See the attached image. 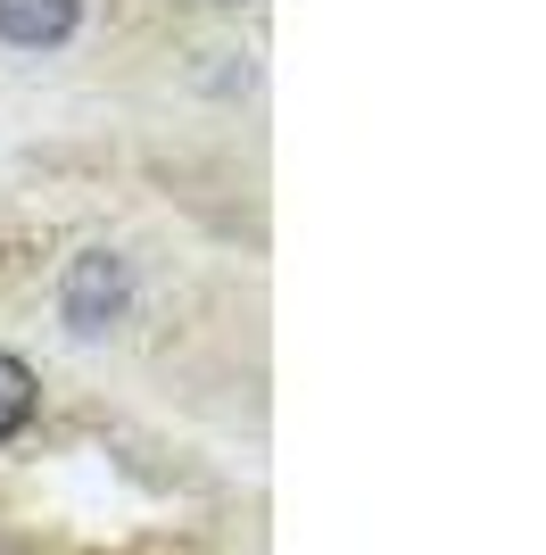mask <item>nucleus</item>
Masks as SVG:
<instances>
[{
    "label": "nucleus",
    "mask_w": 546,
    "mask_h": 555,
    "mask_svg": "<svg viewBox=\"0 0 546 555\" xmlns=\"http://www.w3.org/2000/svg\"><path fill=\"white\" fill-rule=\"evenodd\" d=\"M125 307H133V274H125L108 249H91V257L67 266V324L75 332H108Z\"/></svg>",
    "instance_id": "nucleus-1"
},
{
    "label": "nucleus",
    "mask_w": 546,
    "mask_h": 555,
    "mask_svg": "<svg viewBox=\"0 0 546 555\" xmlns=\"http://www.w3.org/2000/svg\"><path fill=\"white\" fill-rule=\"evenodd\" d=\"M83 25V0H0V42L17 50H58Z\"/></svg>",
    "instance_id": "nucleus-2"
},
{
    "label": "nucleus",
    "mask_w": 546,
    "mask_h": 555,
    "mask_svg": "<svg viewBox=\"0 0 546 555\" xmlns=\"http://www.w3.org/2000/svg\"><path fill=\"white\" fill-rule=\"evenodd\" d=\"M34 406H42L34 365H25V357H0V440H17L25 423H34Z\"/></svg>",
    "instance_id": "nucleus-3"
}]
</instances>
